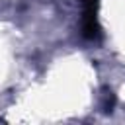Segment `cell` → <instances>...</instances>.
I'll list each match as a JSON object with an SVG mask.
<instances>
[{"instance_id":"obj_1","label":"cell","mask_w":125,"mask_h":125,"mask_svg":"<svg viewBox=\"0 0 125 125\" xmlns=\"http://www.w3.org/2000/svg\"><path fill=\"white\" fill-rule=\"evenodd\" d=\"M84 2V18H82V35L88 41H98L102 37V27L98 21V6L100 0H82Z\"/></svg>"}]
</instances>
